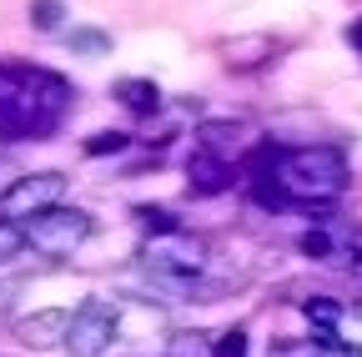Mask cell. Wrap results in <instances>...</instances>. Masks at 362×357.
I'll list each match as a JSON object with an SVG mask.
<instances>
[{"instance_id":"obj_1","label":"cell","mask_w":362,"mask_h":357,"mask_svg":"<svg viewBox=\"0 0 362 357\" xmlns=\"http://www.w3.org/2000/svg\"><path fill=\"white\" fill-rule=\"evenodd\" d=\"M76 91L71 81L40 66H11L0 61V136H45L71 111Z\"/></svg>"},{"instance_id":"obj_2","label":"cell","mask_w":362,"mask_h":357,"mask_svg":"<svg viewBox=\"0 0 362 357\" xmlns=\"http://www.w3.org/2000/svg\"><path fill=\"white\" fill-rule=\"evenodd\" d=\"M287 197V206H327L347 187V151L342 146H282L277 171L267 176Z\"/></svg>"},{"instance_id":"obj_3","label":"cell","mask_w":362,"mask_h":357,"mask_svg":"<svg viewBox=\"0 0 362 357\" xmlns=\"http://www.w3.org/2000/svg\"><path fill=\"white\" fill-rule=\"evenodd\" d=\"M90 227H96V221H90V211H81V206H56V211H45V216L21 221L25 247H30L35 257H51V262L81 252L86 237H90Z\"/></svg>"},{"instance_id":"obj_4","label":"cell","mask_w":362,"mask_h":357,"mask_svg":"<svg viewBox=\"0 0 362 357\" xmlns=\"http://www.w3.org/2000/svg\"><path fill=\"white\" fill-rule=\"evenodd\" d=\"M141 262L151 277H197L211 267V247L202 237H192L187 227L176 232H161V237H146L141 242Z\"/></svg>"},{"instance_id":"obj_5","label":"cell","mask_w":362,"mask_h":357,"mask_svg":"<svg viewBox=\"0 0 362 357\" xmlns=\"http://www.w3.org/2000/svg\"><path fill=\"white\" fill-rule=\"evenodd\" d=\"M116 337H121V302H111V297H86V302L71 312L66 352H71V357H106Z\"/></svg>"},{"instance_id":"obj_6","label":"cell","mask_w":362,"mask_h":357,"mask_svg":"<svg viewBox=\"0 0 362 357\" xmlns=\"http://www.w3.org/2000/svg\"><path fill=\"white\" fill-rule=\"evenodd\" d=\"M66 171H25L16 176V182L6 187V197H0V216L6 221H30V216H45L66 206Z\"/></svg>"},{"instance_id":"obj_7","label":"cell","mask_w":362,"mask_h":357,"mask_svg":"<svg viewBox=\"0 0 362 357\" xmlns=\"http://www.w3.org/2000/svg\"><path fill=\"white\" fill-rule=\"evenodd\" d=\"M66 332H71V307H40V312H25L16 317V342L21 347H66Z\"/></svg>"},{"instance_id":"obj_8","label":"cell","mask_w":362,"mask_h":357,"mask_svg":"<svg viewBox=\"0 0 362 357\" xmlns=\"http://www.w3.org/2000/svg\"><path fill=\"white\" fill-rule=\"evenodd\" d=\"M247 146H252V126L247 121H202L197 126V151H206V156H216L226 166H232Z\"/></svg>"},{"instance_id":"obj_9","label":"cell","mask_w":362,"mask_h":357,"mask_svg":"<svg viewBox=\"0 0 362 357\" xmlns=\"http://www.w3.org/2000/svg\"><path fill=\"white\" fill-rule=\"evenodd\" d=\"M187 187H192V197H221L226 187H232V166L206 156V151H197L187 161Z\"/></svg>"},{"instance_id":"obj_10","label":"cell","mask_w":362,"mask_h":357,"mask_svg":"<svg viewBox=\"0 0 362 357\" xmlns=\"http://www.w3.org/2000/svg\"><path fill=\"white\" fill-rule=\"evenodd\" d=\"M116 101L131 116H156L161 111V86L146 81V76H126V81H116Z\"/></svg>"},{"instance_id":"obj_11","label":"cell","mask_w":362,"mask_h":357,"mask_svg":"<svg viewBox=\"0 0 362 357\" xmlns=\"http://www.w3.org/2000/svg\"><path fill=\"white\" fill-rule=\"evenodd\" d=\"M302 317L322 332V347H332V342H337V322H342V302H332V297H307V302H302Z\"/></svg>"},{"instance_id":"obj_12","label":"cell","mask_w":362,"mask_h":357,"mask_svg":"<svg viewBox=\"0 0 362 357\" xmlns=\"http://www.w3.org/2000/svg\"><path fill=\"white\" fill-rule=\"evenodd\" d=\"M166 357H216V342L202 337V332H171Z\"/></svg>"},{"instance_id":"obj_13","label":"cell","mask_w":362,"mask_h":357,"mask_svg":"<svg viewBox=\"0 0 362 357\" xmlns=\"http://www.w3.org/2000/svg\"><path fill=\"white\" fill-rule=\"evenodd\" d=\"M61 21H66V6H61V0H30V25H35L40 35H56Z\"/></svg>"},{"instance_id":"obj_14","label":"cell","mask_w":362,"mask_h":357,"mask_svg":"<svg viewBox=\"0 0 362 357\" xmlns=\"http://www.w3.org/2000/svg\"><path fill=\"white\" fill-rule=\"evenodd\" d=\"M302 257H312V262H327L332 257V247H337V232L332 227H312V232H302Z\"/></svg>"},{"instance_id":"obj_15","label":"cell","mask_w":362,"mask_h":357,"mask_svg":"<svg viewBox=\"0 0 362 357\" xmlns=\"http://www.w3.org/2000/svg\"><path fill=\"white\" fill-rule=\"evenodd\" d=\"M136 221H141L146 237H161V232H176L181 227L176 211H166V206H136Z\"/></svg>"},{"instance_id":"obj_16","label":"cell","mask_w":362,"mask_h":357,"mask_svg":"<svg viewBox=\"0 0 362 357\" xmlns=\"http://www.w3.org/2000/svg\"><path fill=\"white\" fill-rule=\"evenodd\" d=\"M66 40H71V51H81V56H106L111 51V35L106 30H90V25L86 30H71Z\"/></svg>"},{"instance_id":"obj_17","label":"cell","mask_w":362,"mask_h":357,"mask_svg":"<svg viewBox=\"0 0 362 357\" xmlns=\"http://www.w3.org/2000/svg\"><path fill=\"white\" fill-rule=\"evenodd\" d=\"M126 146H131L126 131H96V136L86 141V156H121Z\"/></svg>"},{"instance_id":"obj_18","label":"cell","mask_w":362,"mask_h":357,"mask_svg":"<svg viewBox=\"0 0 362 357\" xmlns=\"http://www.w3.org/2000/svg\"><path fill=\"white\" fill-rule=\"evenodd\" d=\"M25 252V232H21V221H6L0 216V262H11Z\"/></svg>"},{"instance_id":"obj_19","label":"cell","mask_w":362,"mask_h":357,"mask_svg":"<svg viewBox=\"0 0 362 357\" xmlns=\"http://www.w3.org/2000/svg\"><path fill=\"white\" fill-rule=\"evenodd\" d=\"M216 357H247V327H226L216 337Z\"/></svg>"},{"instance_id":"obj_20","label":"cell","mask_w":362,"mask_h":357,"mask_svg":"<svg viewBox=\"0 0 362 357\" xmlns=\"http://www.w3.org/2000/svg\"><path fill=\"white\" fill-rule=\"evenodd\" d=\"M25 292V277H6L0 282V317H11V302Z\"/></svg>"},{"instance_id":"obj_21","label":"cell","mask_w":362,"mask_h":357,"mask_svg":"<svg viewBox=\"0 0 362 357\" xmlns=\"http://www.w3.org/2000/svg\"><path fill=\"white\" fill-rule=\"evenodd\" d=\"M347 40H352V51L362 56V21H352V25H347Z\"/></svg>"},{"instance_id":"obj_22","label":"cell","mask_w":362,"mask_h":357,"mask_svg":"<svg viewBox=\"0 0 362 357\" xmlns=\"http://www.w3.org/2000/svg\"><path fill=\"white\" fill-rule=\"evenodd\" d=\"M327 357H362V347H342V342H332Z\"/></svg>"},{"instance_id":"obj_23","label":"cell","mask_w":362,"mask_h":357,"mask_svg":"<svg viewBox=\"0 0 362 357\" xmlns=\"http://www.w3.org/2000/svg\"><path fill=\"white\" fill-rule=\"evenodd\" d=\"M352 267H357V272H362V252H352Z\"/></svg>"}]
</instances>
